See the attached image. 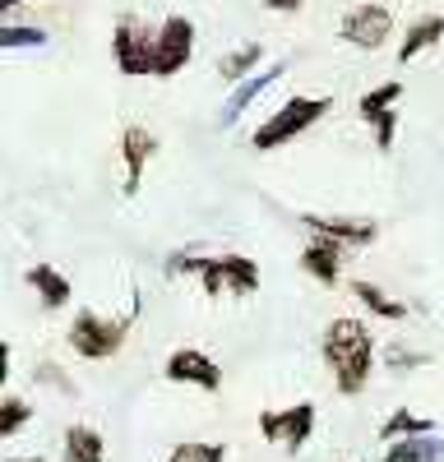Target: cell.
Returning <instances> with one entry per match:
<instances>
[{
	"instance_id": "6da1fadb",
	"label": "cell",
	"mask_w": 444,
	"mask_h": 462,
	"mask_svg": "<svg viewBox=\"0 0 444 462\" xmlns=\"http://www.w3.org/2000/svg\"><path fill=\"white\" fill-rule=\"evenodd\" d=\"M324 361L333 370V383H338L343 398H356L365 389L370 370H375V337L361 319H333L324 328Z\"/></svg>"
},
{
	"instance_id": "7a4b0ae2",
	"label": "cell",
	"mask_w": 444,
	"mask_h": 462,
	"mask_svg": "<svg viewBox=\"0 0 444 462\" xmlns=\"http://www.w3.org/2000/svg\"><path fill=\"white\" fill-rule=\"evenodd\" d=\"M167 273L180 278V273H195L199 287L208 296H254L259 291V263L245 259V254H171L167 259Z\"/></svg>"
},
{
	"instance_id": "3957f363",
	"label": "cell",
	"mask_w": 444,
	"mask_h": 462,
	"mask_svg": "<svg viewBox=\"0 0 444 462\" xmlns=\"http://www.w3.org/2000/svg\"><path fill=\"white\" fill-rule=\"evenodd\" d=\"M328 111H333V97H287V102L269 116V121L250 134V143H254L259 152H273V148H282V143H291V139H301L315 121H324Z\"/></svg>"
},
{
	"instance_id": "277c9868",
	"label": "cell",
	"mask_w": 444,
	"mask_h": 462,
	"mask_svg": "<svg viewBox=\"0 0 444 462\" xmlns=\"http://www.w3.org/2000/svg\"><path fill=\"white\" fill-rule=\"evenodd\" d=\"M139 315V300L130 305V315L125 319H97L93 310H79L69 324V352L74 356H84V361H111L125 346V333Z\"/></svg>"
},
{
	"instance_id": "5b68a950",
	"label": "cell",
	"mask_w": 444,
	"mask_h": 462,
	"mask_svg": "<svg viewBox=\"0 0 444 462\" xmlns=\"http://www.w3.org/2000/svg\"><path fill=\"white\" fill-rule=\"evenodd\" d=\"M153 51H158V32H148L143 19L121 14L116 32H111V56H116V69L139 79V74H153Z\"/></svg>"
},
{
	"instance_id": "8992f818",
	"label": "cell",
	"mask_w": 444,
	"mask_h": 462,
	"mask_svg": "<svg viewBox=\"0 0 444 462\" xmlns=\"http://www.w3.org/2000/svg\"><path fill=\"white\" fill-rule=\"evenodd\" d=\"M195 56V23L185 14H167L162 28H158V51H153V74L158 79H171L190 65Z\"/></svg>"
},
{
	"instance_id": "52a82bcc",
	"label": "cell",
	"mask_w": 444,
	"mask_h": 462,
	"mask_svg": "<svg viewBox=\"0 0 444 462\" xmlns=\"http://www.w3.org/2000/svg\"><path fill=\"white\" fill-rule=\"evenodd\" d=\"M338 37L347 47H361V51H380L389 37H393V14L380 5V0H370V5H356L343 14L338 23Z\"/></svg>"
},
{
	"instance_id": "ba28073f",
	"label": "cell",
	"mask_w": 444,
	"mask_h": 462,
	"mask_svg": "<svg viewBox=\"0 0 444 462\" xmlns=\"http://www.w3.org/2000/svg\"><path fill=\"white\" fill-rule=\"evenodd\" d=\"M259 435H264L269 444H282L287 453L306 448V439L315 435V407L296 402L287 411H259Z\"/></svg>"
},
{
	"instance_id": "9c48e42d",
	"label": "cell",
	"mask_w": 444,
	"mask_h": 462,
	"mask_svg": "<svg viewBox=\"0 0 444 462\" xmlns=\"http://www.w3.org/2000/svg\"><path fill=\"white\" fill-rule=\"evenodd\" d=\"M398 97H402V84L393 79V84H380V88H370L361 102H356V116L375 130V143H380V152H389L393 148V139H398V116H393V106H398Z\"/></svg>"
},
{
	"instance_id": "30bf717a",
	"label": "cell",
	"mask_w": 444,
	"mask_h": 462,
	"mask_svg": "<svg viewBox=\"0 0 444 462\" xmlns=\"http://www.w3.org/2000/svg\"><path fill=\"white\" fill-rule=\"evenodd\" d=\"M162 370H167L171 383H190V389H204V393H217V389H222L217 361H213L208 352H199V346H176Z\"/></svg>"
},
{
	"instance_id": "8fae6325",
	"label": "cell",
	"mask_w": 444,
	"mask_h": 462,
	"mask_svg": "<svg viewBox=\"0 0 444 462\" xmlns=\"http://www.w3.org/2000/svg\"><path fill=\"white\" fill-rule=\"evenodd\" d=\"M301 226L315 231V236L343 241V245H370L380 236V226L370 217H343V213H301Z\"/></svg>"
},
{
	"instance_id": "7c38bea8",
	"label": "cell",
	"mask_w": 444,
	"mask_h": 462,
	"mask_svg": "<svg viewBox=\"0 0 444 462\" xmlns=\"http://www.w3.org/2000/svg\"><path fill=\"white\" fill-rule=\"evenodd\" d=\"M158 152V134L143 130V125H125L121 134V158H125V199L139 195V180H143V167L148 158Z\"/></svg>"
},
{
	"instance_id": "4fadbf2b",
	"label": "cell",
	"mask_w": 444,
	"mask_h": 462,
	"mask_svg": "<svg viewBox=\"0 0 444 462\" xmlns=\"http://www.w3.org/2000/svg\"><path fill=\"white\" fill-rule=\"evenodd\" d=\"M287 74V65H269V69H259V74H250V79H241L236 88H232V97L222 102V111H217V125H236L241 116L250 111V102L259 97V93H269L278 79Z\"/></svg>"
},
{
	"instance_id": "5bb4252c",
	"label": "cell",
	"mask_w": 444,
	"mask_h": 462,
	"mask_svg": "<svg viewBox=\"0 0 444 462\" xmlns=\"http://www.w3.org/2000/svg\"><path fill=\"white\" fill-rule=\"evenodd\" d=\"M343 241H328V236H315L306 250H301V268L315 278V282H324V287H333L338 282V273H343Z\"/></svg>"
},
{
	"instance_id": "9a60e30c",
	"label": "cell",
	"mask_w": 444,
	"mask_h": 462,
	"mask_svg": "<svg viewBox=\"0 0 444 462\" xmlns=\"http://www.w3.org/2000/svg\"><path fill=\"white\" fill-rule=\"evenodd\" d=\"M439 42H444V14H421V19H412V23H407V32H402V42H398V65L417 60L421 51H430V47H439Z\"/></svg>"
},
{
	"instance_id": "2e32d148",
	"label": "cell",
	"mask_w": 444,
	"mask_h": 462,
	"mask_svg": "<svg viewBox=\"0 0 444 462\" xmlns=\"http://www.w3.org/2000/svg\"><path fill=\"white\" fill-rule=\"evenodd\" d=\"M23 282L37 291V300H42V310H65V300H69V278L60 273V268H51V263H32L28 273H23Z\"/></svg>"
},
{
	"instance_id": "e0dca14e",
	"label": "cell",
	"mask_w": 444,
	"mask_h": 462,
	"mask_svg": "<svg viewBox=\"0 0 444 462\" xmlns=\"http://www.w3.org/2000/svg\"><path fill=\"white\" fill-rule=\"evenodd\" d=\"M60 453H65V462H102L106 457V439L93 426H69Z\"/></svg>"
},
{
	"instance_id": "ac0fdd59",
	"label": "cell",
	"mask_w": 444,
	"mask_h": 462,
	"mask_svg": "<svg viewBox=\"0 0 444 462\" xmlns=\"http://www.w3.org/2000/svg\"><path fill=\"white\" fill-rule=\"evenodd\" d=\"M384 462H444V439L439 435H417V439H393Z\"/></svg>"
},
{
	"instance_id": "d6986e66",
	"label": "cell",
	"mask_w": 444,
	"mask_h": 462,
	"mask_svg": "<svg viewBox=\"0 0 444 462\" xmlns=\"http://www.w3.org/2000/svg\"><path fill=\"white\" fill-rule=\"evenodd\" d=\"M259 60H264V47L245 42V47H236V51H227V56L217 60V74H222L227 84H241V79H250V74H254Z\"/></svg>"
},
{
	"instance_id": "ffe728a7",
	"label": "cell",
	"mask_w": 444,
	"mask_h": 462,
	"mask_svg": "<svg viewBox=\"0 0 444 462\" xmlns=\"http://www.w3.org/2000/svg\"><path fill=\"white\" fill-rule=\"evenodd\" d=\"M430 430H435V420H430V416H412L407 407H398L384 426H380V435H384L389 444H393V439H417V435H430Z\"/></svg>"
},
{
	"instance_id": "44dd1931",
	"label": "cell",
	"mask_w": 444,
	"mask_h": 462,
	"mask_svg": "<svg viewBox=\"0 0 444 462\" xmlns=\"http://www.w3.org/2000/svg\"><path fill=\"white\" fill-rule=\"evenodd\" d=\"M352 291H356V300L365 305V310H375L380 319H402L407 315V305L402 300H389L375 282H352Z\"/></svg>"
},
{
	"instance_id": "7402d4cb",
	"label": "cell",
	"mask_w": 444,
	"mask_h": 462,
	"mask_svg": "<svg viewBox=\"0 0 444 462\" xmlns=\"http://www.w3.org/2000/svg\"><path fill=\"white\" fill-rule=\"evenodd\" d=\"M28 420H32V407L23 402V398H14V393H5V398H0V435H19V426H28Z\"/></svg>"
},
{
	"instance_id": "603a6c76",
	"label": "cell",
	"mask_w": 444,
	"mask_h": 462,
	"mask_svg": "<svg viewBox=\"0 0 444 462\" xmlns=\"http://www.w3.org/2000/svg\"><path fill=\"white\" fill-rule=\"evenodd\" d=\"M167 462H227V444H176Z\"/></svg>"
},
{
	"instance_id": "cb8c5ba5",
	"label": "cell",
	"mask_w": 444,
	"mask_h": 462,
	"mask_svg": "<svg viewBox=\"0 0 444 462\" xmlns=\"http://www.w3.org/2000/svg\"><path fill=\"white\" fill-rule=\"evenodd\" d=\"M0 47H5V51H19V47H47V32H42V28L5 23V28H0Z\"/></svg>"
},
{
	"instance_id": "d4e9b609",
	"label": "cell",
	"mask_w": 444,
	"mask_h": 462,
	"mask_svg": "<svg viewBox=\"0 0 444 462\" xmlns=\"http://www.w3.org/2000/svg\"><path fill=\"white\" fill-rule=\"evenodd\" d=\"M430 356H421V352H393L389 356V370H417V365H426Z\"/></svg>"
},
{
	"instance_id": "484cf974",
	"label": "cell",
	"mask_w": 444,
	"mask_h": 462,
	"mask_svg": "<svg viewBox=\"0 0 444 462\" xmlns=\"http://www.w3.org/2000/svg\"><path fill=\"white\" fill-rule=\"evenodd\" d=\"M306 0H264V10H273V14H296Z\"/></svg>"
},
{
	"instance_id": "4316f807",
	"label": "cell",
	"mask_w": 444,
	"mask_h": 462,
	"mask_svg": "<svg viewBox=\"0 0 444 462\" xmlns=\"http://www.w3.org/2000/svg\"><path fill=\"white\" fill-rule=\"evenodd\" d=\"M19 10V0H5V14H14Z\"/></svg>"
},
{
	"instance_id": "83f0119b",
	"label": "cell",
	"mask_w": 444,
	"mask_h": 462,
	"mask_svg": "<svg viewBox=\"0 0 444 462\" xmlns=\"http://www.w3.org/2000/svg\"><path fill=\"white\" fill-rule=\"evenodd\" d=\"M5 462H37V457H5Z\"/></svg>"
}]
</instances>
